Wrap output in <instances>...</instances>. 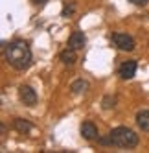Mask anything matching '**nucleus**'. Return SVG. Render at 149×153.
Segmentation results:
<instances>
[{"mask_svg":"<svg viewBox=\"0 0 149 153\" xmlns=\"http://www.w3.org/2000/svg\"><path fill=\"white\" fill-rule=\"evenodd\" d=\"M79 131H81V137L85 140H96L98 138V127H96L92 122H83Z\"/></svg>","mask_w":149,"mask_h":153,"instance_id":"6","label":"nucleus"},{"mask_svg":"<svg viewBox=\"0 0 149 153\" xmlns=\"http://www.w3.org/2000/svg\"><path fill=\"white\" fill-rule=\"evenodd\" d=\"M18 98H20V102H22L24 105L28 107H33L37 103V92L31 89L30 85H22L18 89Z\"/></svg>","mask_w":149,"mask_h":153,"instance_id":"4","label":"nucleus"},{"mask_svg":"<svg viewBox=\"0 0 149 153\" xmlns=\"http://www.w3.org/2000/svg\"><path fill=\"white\" fill-rule=\"evenodd\" d=\"M136 67H138V63L134 59H129V61H125L120 65V68H118V76L122 79H133L134 78V74H136Z\"/></svg>","mask_w":149,"mask_h":153,"instance_id":"5","label":"nucleus"},{"mask_svg":"<svg viewBox=\"0 0 149 153\" xmlns=\"http://www.w3.org/2000/svg\"><path fill=\"white\" fill-rule=\"evenodd\" d=\"M30 2L33 4V6H39V7H42V6H44V4L48 2V0H30Z\"/></svg>","mask_w":149,"mask_h":153,"instance_id":"15","label":"nucleus"},{"mask_svg":"<svg viewBox=\"0 0 149 153\" xmlns=\"http://www.w3.org/2000/svg\"><path fill=\"white\" fill-rule=\"evenodd\" d=\"M70 89H72L74 94H81V92H85V91L89 89V83L85 81V79H77V81H74V83H72Z\"/></svg>","mask_w":149,"mask_h":153,"instance_id":"11","label":"nucleus"},{"mask_svg":"<svg viewBox=\"0 0 149 153\" xmlns=\"http://www.w3.org/2000/svg\"><path fill=\"white\" fill-rule=\"evenodd\" d=\"M114 103H116V98H114V96H105V98H103V102H101L103 109H112Z\"/></svg>","mask_w":149,"mask_h":153,"instance_id":"12","label":"nucleus"},{"mask_svg":"<svg viewBox=\"0 0 149 153\" xmlns=\"http://www.w3.org/2000/svg\"><path fill=\"white\" fill-rule=\"evenodd\" d=\"M136 124L142 131L149 133V111H140L136 114Z\"/></svg>","mask_w":149,"mask_h":153,"instance_id":"9","label":"nucleus"},{"mask_svg":"<svg viewBox=\"0 0 149 153\" xmlns=\"http://www.w3.org/2000/svg\"><path fill=\"white\" fill-rule=\"evenodd\" d=\"M13 127L18 131V133H24L28 135L31 129H33V126H31L28 120H22V118H15V122H13Z\"/></svg>","mask_w":149,"mask_h":153,"instance_id":"10","label":"nucleus"},{"mask_svg":"<svg viewBox=\"0 0 149 153\" xmlns=\"http://www.w3.org/2000/svg\"><path fill=\"white\" fill-rule=\"evenodd\" d=\"M111 39L114 42V46H118V50H122V52H133L134 46H136L134 39L127 33H122V31H114L111 35Z\"/></svg>","mask_w":149,"mask_h":153,"instance_id":"3","label":"nucleus"},{"mask_svg":"<svg viewBox=\"0 0 149 153\" xmlns=\"http://www.w3.org/2000/svg\"><path fill=\"white\" fill-rule=\"evenodd\" d=\"M76 52H77V50H72V48L63 50V52L59 53L61 63H63V65H66V67H72V65L77 61V53H76Z\"/></svg>","mask_w":149,"mask_h":153,"instance_id":"8","label":"nucleus"},{"mask_svg":"<svg viewBox=\"0 0 149 153\" xmlns=\"http://www.w3.org/2000/svg\"><path fill=\"white\" fill-rule=\"evenodd\" d=\"M111 146H116V148H123V149H131V148H136L138 142H140V138H138V135L134 133L133 129L129 127H114L111 133Z\"/></svg>","mask_w":149,"mask_h":153,"instance_id":"2","label":"nucleus"},{"mask_svg":"<svg viewBox=\"0 0 149 153\" xmlns=\"http://www.w3.org/2000/svg\"><path fill=\"white\" fill-rule=\"evenodd\" d=\"M129 2H131V4H134V6H142V7H144V6H147L149 0H129Z\"/></svg>","mask_w":149,"mask_h":153,"instance_id":"14","label":"nucleus"},{"mask_svg":"<svg viewBox=\"0 0 149 153\" xmlns=\"http://www.w3.org/2000/svg\"><path fill=\"white\" fill-rule=\"evenodd\" d=\"M31 59H33V56H31V50L26 41L17 39L6 46V61L15 70H26L31 65Z\"/></svg>","mask_w":149,"mask_h":153,"instance_id":"1","label":"nucleus"},{"mask_svg":"<svg viewBox=\"0 0 149 153\" xmlns=\"http://www.w3.org/2000/svg\"><path fill=\"white\" fill-rule=\"evenodd\" d=\"M74 11H76V4H70V6H65L63 9V17H70Z\"/></svg>","mask_w":149,"mask_h":153,"instance_id":"13","label":"nucleus"},{"mask_svg":"<svg viewBox=\"0 0 149 153\" xmlns=\"http://www.w3.org/2000/svg\"><path fill=\"white\" fill-rule=\"evenodd\" d=\"M85 42H87V39H85L83 31H74V33L70 35V39H68V48H72V50H81L85 46Z\"/></svg>","mask_w":149,"mask_h":153,"instance_id":"7","label":"nucleus"}]
</instances>
